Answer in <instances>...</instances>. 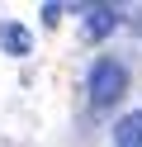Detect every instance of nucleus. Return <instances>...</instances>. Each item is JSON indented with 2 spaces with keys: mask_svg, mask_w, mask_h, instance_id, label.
Returning a JSON list of instances; mask_svg holds the SVG:
<instances>
[{
  "mask_svg": "<svg viewBox=\"0 0 142 147\" xmlns=\"http://www.w3.org/2000/svg\"><path fill=\"white\" fill-rule=\"evenodd\" d=\"M0 43H5L9 57H28V52H33V33H28L24 24H0Z\"/></svg>",
  "mask_w": 142,
  "mask_h": 147,
  "instance_id": "nucleus-2",
  "label": "nucleus"
},
{
  "mask_svg": "<svg viewBox=\"0 0 142 147\" xmlns=\"http://www.w3.org/2000/svg\"><path fill=\"white\" fill-rule=\"evenodd\" d=\"M57 19H62V5H43V24L47 29H57Z\"/></svg>",
  "mask_w": 142,
  "mask_h": 147,
  "instance_id": "nucleus-5",
  "label": "nucleus"
},
{
  "mask_svg": "<svg viewBox=\"0 0 142 147\" xmlns=\"http://www.w3.org/2000/svg\"><path fill=\"white\" fill-rule=\"evenodd\" d=\"M114 24H118L114 5H95V10L85 14V33H90V38H104V33H114Z\"/></svg>",
  "mask_w": 142,
  "mask_h": 147,
  "instance_id": "nucleus-4",
  "label": "nucleus"
},
{
  "mask_svg": "<svg viewBox=\"0 0 142 147\" xmlns=\"http://www.w3.org/2000/svg\"><path fill=\"white\" fill-rule=\"evenodd\" d=\"M114 142L118 147H142V109H133V114H123L114 123Z\"/></svg>",
  "mask_w": 142,
  "mask_h": 147,
  "instance_id": "nucleus-3",
  "label": "nucleus"
},
{
  "mask_svg": "<svg viewBox=\"0 0 142 147\" xmlns=\"http://www.w3.org/2000/svg\"><path fill=\"white\" fill-rule=\"evenodd\" d=\"M123 90H128V71H123V62L100 57V62H95V71H90V100H95V109L118 105Z\"/></svg>",
  "mask_w": 142,
  "mask_h": 147,
  "instance_id": "nucleus-1",
  "label": "nucleus"
}]
</instances>
